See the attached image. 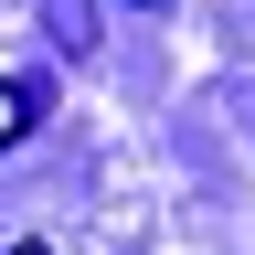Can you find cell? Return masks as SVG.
<instances>
[{"label":"cell","instance_id":"obj_1","mask_svg":"<svg viewBox=\"0 0 255 255\" xmlns=\"http://www.w3.org/2000/svg\"><path fill=\"white\" fill-rule=\"evenodd\" d=\"M21 128H32V96H21V85H0V149H11Z\"/></svg>","mask_w":255,"mask_h":255}]
</instances>
